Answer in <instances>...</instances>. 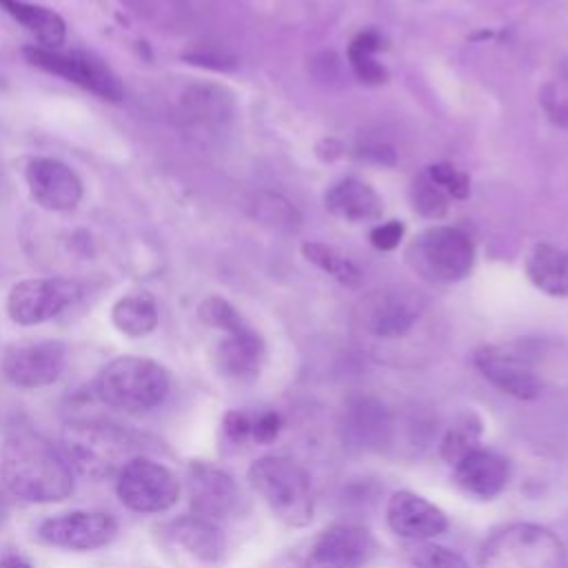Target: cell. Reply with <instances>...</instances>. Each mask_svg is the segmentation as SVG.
<instances>
[{
    "mask_svg": "<svg viewBox=\"0 0 568 568\" xmlns=\"http://www.w3.org/2000/svg\"><path fill=\"white\" fill-rule=\"evenodd\" d=\"M428 178L453 197H466L468 195V189H470L468 178L450 164H433L428 169Z\"/></svg>",
    "mask_w": 568,
    "mask_h": 568,
    "instance_id": "obj_34",
    "label": "cell"
},
{
    "mask_svg": "<svg viewBox=\"0 0 568 568\" xmlns=\"http://www.w3.org/2000/svg\"><path fill=\"white\" fill-rule=\"evenodd\" d=\"M0 9L20 22L44 49H58L67 38V24L53 9L24 0H0Z\"/></svg>",
    "mask_w": 568,
    "mask_h": 568,
    "instance_id": "obj_21",
    "label": "cell"
},
{
    "mask_svg": "<svg viewBox=\"0 0 568 568\" xmlns=\"http://www.w3.org/2000/svg\"><path fill=\"white\" fill-rule=\"evenodd\" d=\"M373 550L371 532L357 524H333L308 548L304 568H359Z\"/></svg>",
    "mask_w": 568,
    "mask_h": 568,
    "instance_id": "obj_12",
    "label": "cell"
},
{
    "mask_svg": "<svg viewBox=\"0 0 568 568\" xmlns=\"http://www.w3.org/2000/svg\"><path fill=\"white\" fill-rule=\"evenodd\" d=\"M255 215L262 220V224H268L271 229L293 233L300 229V213L297 209L282 195L275 193H262L255 204Z\"/></svg>",
    "mask_w": 568,
    "mask_h": 568,
    "instance_id": "obj_29",
    "label": "cell"
},
{
    "mask_svg": "<svg viewBox=\"0 0 568 568\" xmlns=\"http://www.w3.org/2000/svg\"><path fill=\"white\" fill-rule=\"evenodd\" d=\"M386 521L397 537L410 541L433 539L448 526L442 508L410 490H397L390 495L386 504Z\"/></svg>",
    "mask_w": 568,
    "mask_h": 568,
    "instance_id": "obj_15",
    "label": "cell"
},
{
    "mask_svg": "<svg viewBox=\"0 0 568 568\" xmlns=\"http://www.w3.org/2000/svg\"><path fill=\"white\" fill-rule=\"evenodd\" d=\"M24 58L29 64L64 78L84 91H91L93 95L118 102L124 95V87L120 78L98 58L80 53V51H58V49H44V47H24Z\"/></svg>",
    "mask_w": 568,
    "mask_h": 568,
    "instance_id": "obj_6",
    "label": "cell"
},
{
    "mask_svg": "<svg viewBox=\"0 0 568 568\" xmlns=\"http://www.w3.org/2000/svg\"><path fill=\"white\" fill-rule=\"evenodd\" d=\"M118 497L135 513H162L169 510L180 497V484L175 475L142 455L129 459L118 473Z\"/></svg>",
    "mask_w": 568,
    "mask_h": 568,
    "instance_id": "obj_7",
    "label": "cell"
},
{
    "mask_svg": "<svg viewBox=\"0 0 568 568\" xmlns=\"http://www.w3.org/2000/svg\"><path fill=\"white\" fill-rule=\"evenodd\" d=\"M473 362L477 371L499 390L517 397V399H535L541 390L539 377L535 371L517 355L495 348V346H484L475 351Z\"/></svg>",
    "mask_w": 568,
    "mask_h": 568,
    "instance_id": "obj_16",
    "label": "cell"
},
{
    "mask_svg": "<svg viewBox=\"0 0 568 568\" xmlns=\"http://www.w3.org/2000/svg\"><path fill=\"white\" fill-rule=\"evenodd\" d=\"M415 308L397 295H375L364 304V328L384 339H397L415 326Z\"/></svg>",
    "mask_w": 568,
    "mask_h": 568,
    "instance_id": "obj_20",
    "label": "cell"
},
{
    "mask_svg": "<svg viewBox=\"0 0 568 568\" xmlns=\"http://www.w3.org/2000/svg\"><path fill=\"white\" fill-rule=\"evenodd\" d=\"M67 364V348L58 339H42L11 346L2 357L7 379L22 388H38L55 382Z\"/></svg>",
    "mask_w": 568,
    "mask_h": 568,
    "instance_id": "obj_10",
    "label": "cell"
},
{
    "mask_svg": "<svg viewBox=\"0 0 568 568\" xmlns=\"http://www.w3.org/2000/svg\"><path fill=\"white\" fill-rule=\"evenodd\" d=\"M528 280L552 297L568 295V251L552 244H537L526 260Z\"/></svg>",
    "mask_w": 568,
    "mask_h": 568,
    "instance_id": "obj_22",
    "label": "cell"
},
{
    "mask_svg": "<svg viewBox=\"0 0 568 568\" xmlns=\"http://www.w3.org/2000/svg\"><path fill=\"white\" fill-rule=\"evenodd\" d=\"M479 435H481V419L475 413H462L446 430L442 444H439V455L446 464H457L464 455L475 450L479 446Z\"/></svg>",
    "mask_w": 568,
    "mask_h": 568,
    "instance_id": "obj_26",
    "label": "cell"
},
{
    "mask_svg": "<svg viewBox=\"0 0 568 568\" xmlns=\"http://www.w3.org/2000/svg\"><path fill=\"white\" fill-rule=\"evenodd\" d=\"M184 60L215 71H231L237 67V58L215 44H197L184 53Z\"/></svg>",
    "mask_w": 568,
    "mask_h": 568,
    "instance_id": "obj_33",
    "label": "cell"
},
{
    "mask_svg": "<svg viewBox=\"0 0 568 568\" xmlns=\"http://www.w3.org/2000/svg\"><path fill=\"white\" fill-rule=\"evenodd\" d=\"M379 49V38L373 31L359 33L348 47V64L355 75L366 84H382L388 78V71L373 58Z\"/></svg>",
    "mask_w": 568,
    "mask_h": 568,
    "instance_id": "obj_28",
    "label": "cell"
},
{
    "mask_svg": "<svg viewBox=\"0 0 568 568\" xmlns=\"http://www.w3.org/2000/svg\"><path fill=\"white\" fill-rule=\"evenodd\" d=\"M282 428V419L275 410H264L257 417H253V428H251V437L257 444H271Z\"/></svg>",
    "mask_w": 568,
    "mask_h": 568,
    "instance_id": "obj_36",
    "label": "cell"
},
{
    "mask_svg": "<svg viewBox=\"0 0 568 568\" xmlns=\"http://www.w3.org/2000/svg\"><path fill=\"white\" fill-rule=\"evenodd\" d=\"M138 448L131 433L102 422H75L62 433V455L69 466L91 479H104L133 459Z\"/></svg>",
    "mask_w": 568,
    "mask_h": 568,
    "instance_id": "obj_2",
    "label": "cell"
},
{
    "mask_svg": "<svg viewBox=\"0 0 568 568\" xmlns=\"http://www.w3.org/2000/svg\"><path fill=\"white\" fill-rule=\"evenodd\" d=\"M0 479L20 499L49 504L73 493V477L64 455L42 435L20 428L0 446Z\"/></svg>",
    "mask_w": 568,
    "mask_h": 568,
    "instance_id": "obj_1",
    "label": "cell"
},
{
    "mask_svg": "<svg viewBox=\"0 0 568 568\" xmlns=\"http://www.w3.org/2000/svg\"><path fill=\"white\" fill-rule=\"evenodd\" d=\"M215 362L226 377L253 379L264 362V342L248 324H244L242 328L226 333L217 344Z\"/></svg>",
    "mask_w": 568,
    "mask_h": 568,
    "instance_id": "obj_18",
    "label": "cell"
},
{
    "mask_svg": "<svg viewBox=\"0 0 568 568\" xmlns=\"http://www.w3.org/2000/svg\"><path fill=\"white\" fill-rule=\"evenodd\" d=\"M31 197L49 211H73L82 200V182L71 166L55 158H33L27 164Z\"/></svg>",
    "mask_w": 568,
    "mask_h": 568,
    "instance_id": "obj_13",
    "label": "cell"
},
{
    "mask_svg": "<svg viewBox=\"0 0 568 568\" xmlns=\"http://www.w3.org/2000/svg\"><path fill=\"white\" fill-rule=\"evenodd\" d=\"M197 315L200 320L206 324V326H213V328H220L224 333H233L237 328H242L246 322L240 317V313L235 311V306L231 302H226L224 297H217V295H211L206 297L200 308H197Z\"/></svg>",
    "mask_w": 568,
    "mask_h": 568,
    "instance_id": "obj_30",
    "label": "cell"
},
{
    "mask_svg": "<svg viewBox=\"0 0 568 568\" xmlns=\"http://www.w3.org/2000/svg\"><path fill=\"white\" fill-rule=\"evenodd\" d=\"M479 568H566V550L544 526L508 524L484 541Z\"/></svg>",
    "mask_w": 568,
    "mask_h": 568,
    "instance_id": "obj_4",
    "label": "cell"
},
{
    "mask_svg": "<svg viewBox=\"0 0 568 568\" xmlns=\"http://www.w3.org/2000/svg\"><path fill=\"white\" fill-rule=\"evenodd\" d=\"M402 235H404V224L397 220H390L371 231V244L379 251H390L399 244Z\"/></svg>",
    "mask_w": 568,
    "mask_h": 568,
    "instance_id": "obj_37",
    "label": "cell"
},
{
    "mask_svg": "<svg viewBox=\"0 0 568 568\" xmlns=\"http://www.w3.org/2000/svg\"><path fill=\"white\" fill-rule=\"evenodd\" d=\"M0 568H31V564L18 555H9L0 561Z\"/></svg>",
    "mask_w": 568,
    "mask_h": 568,
    "instance_id": "obj_38",
    "label": "cell"
},
{
    "mask_svg": "<svg viewBox=\"0 0 568 568\" xmlns=\"http://www.w3.org/2000/svg\"><path fill=\"white\" fill-rule=\"evenodd\" d=\"M115 328L129 337H144L158 326V306L146 293H129L111 308Z\"/></svg>",
    "mask_w": 568,
    "mask_h": 568,
    "instance_id": "obj_25",
    "label": "cell"
},
{
    "mask_svg": "<svg viewBox=\"0 0 568 568\" xmlns=\"http://www.w3.org/2000/svg\"><path fill=\"white\" fill-rule=\"evenodd\" d=\"M82 295V284L69 277H33L18 282L7 297V313L16 324L47 322Z\"/></svg>",
    "mask_w": 568,
    "mask_h": 568,
    "instance_id": "obj_8",
    "label": "cell"
},
{
    "mask_svg": "<svg viewBox=\"0 0 568 568\" xmlns=\"http://www.w3.org/2000/svg\"><path fill=\"white\" fill-rule=\"evenodd\" d=\"M453 479L455 484L470 497L477 499H493L497 497L506 484H508V464L501 455L486 450V448H475L468 455H464L455 466H453Z\"/></svg>",
    "mask_w": 568,
    "mask_h": 568,
    "instance_id": "obj_17",
    "label": "cell"
},
{
    "mask_svg": "<svg viewBox=\"0 0 568 568\" xmlns=\"http://www.w3.org/2000/svg\"><path fill=\"white\" fill-rule=\"evenodd\" d=\"M302 253L308 262L320 266L324 273H328L331 277H335L344 286H359L362 284V271L348 257L337 253L335 248H331L326 244H320V242H306V244H302Z\"/></svg>",
    "mask_w": 568,
    "mask_h": 568,
    "instance_id": "obj_27",
    "label": "cell"
},
{
    "mask_svg": "<svg viewBox=\"0 0 568 568\" xmlns=\"http://www.w3.org/2000/svg\"><path fill=\"white\" fill-rule=\"evenodd\" d=\"M182 111L191 122L220 124L233 113V95L215 84H195L184 93Z\"/></svg>",
    "mask_w": 568,
    "mask_h": 568,
    "instance_id": "obj_24",
    "label": "cell"
},
{
    "mask_svg": "<svg viewBox=\"0 0 568 568\" xmlns=\"http://www.w3.org/2000/svg\"><path fill=\"white\" fill-rule=\"evenodd\" d=\"M251 428H253V417L244 410H229L222 419V430L226 439H231L233 444L246 442L251 437Z\"/></svg>",
    "mask_w": 568,
    "mask_h": 568,
    "instance_id": "obj_35",
    "label": "cell"
},
{
    "mask_svg": "<svg viewBox=\"0 0 568 568\" xmlns=\"http://www.w3.org/2000/svg\"><path fill=\"white\" fill-rule=\"evenodd\" d=\"M118 532V524L102 510H73L49 517L38 526V537L67 550H93L106 546Z\"/></svg>",
    "mask_w": 568,
    "mask_h": 568,
    "instance_id": "obj_9",
    "label": "cell"
},
{
    "mask_svg": "<svg viewBox=\"0 0 568 568\" xmlns=\"http://www.w3.org/2000/svg\"><path fill=\"white\" fill-rule=\"evenodd\" d=\"M4 515H7V501H4V495L0 490V524L4 521Z\"/></svg>",
    "mask_w": 568,
    "mask_h": 568,
    "instance_id": "obj_39",
    "label": "cell"
},
{
    "mask_svg": "<svg viewBox=\"0 0 568 568\" xmlns=\"http://www.w3.org/2000/svg\"><path fill=\"white\" fill-rule=\"evenodd\" d=\"M324 200L331 213L351 222H373L382 215L379 195L366 182L355 178H346L333 184Z\"/></svg>",
    "mask_w": 568,
    "mask_h": 568,
    "instance_id": "obj_19",
    "label": "cell"
},
{
    "mask_svg": "<svg viewBox=\"0 0 568 568\" xmlns=\"http://www.w3.org/2000/svg\"><path fill=\"white\" fill-rule=\"evenodd\" d=\"M173 539L193 557L202 561H217L224 555V535L215 521L197 515H186L173 521Z\"/></svg>",
    "mask_w": 568,
    "mask_h": 568,
    "instance_id": "obj_23",
    "label": "cell"
},
{
    "mask_svg": "<svg viewBox=\"0 0 568 568\" xmlns=\"http://www.w3.org/2000/svg\"><path fill=\"white\" fill-rule=\"evenodd\" d=\"M169 393L166 371L146 357H118L98 377V395L104 404L140 413L158 406Z\"/></svg>",
    "mask_w": 568,
    "mask_h": 568,
    "instance_id": "obj_5",
    "label": "cell"
},
{
    "mask_svg": "<svg viewBox=\"0 0 568 568\" xmlns=\"http://www.w3.org/2000/svg\"><path fill=\"white\" fill-rule=\"evenodd\" d=\"M248 481L286 526L302 528L313 519V493L306 470L282 455H266L251 464Z\"/></svg>",
    "mask_w": 568,
    "mask_h": 568,
    "instance_id": "obj_3",
    "label": "cell"
},
{
    "mask_svg": "<svg viewBox=\"0 0 568 568\" xmlns=\"http://www.w3.org/2000/svg\"><path fill=\"white\" fill-rule=\"evenodd\" d=\"M186 481L193 515L217 524L233 513L237 504V486L229 473L206 462H193Z\"/></svg>",
    "mask_w": 568,
    "mask_h": 568,
    "instance_id": "obj_14",
    "label": "cell"
},
{
    "mask_svg": "<svg viewBox=\"0 0 568 568\" xmlns=\"http://www.w3.org/2000/svg\"><path fill=\"white\" fill-rule=\"evenodd\" d=\"M410 564L415 568H468L464 557L446 546L419 541L410 550Z\"/></svg>",
    "mask_w": 568,
    "mask_h": 568,
    "instance_id": "obj_32",
    "label": "cell"
},
{
    "mask_svg": "<svg viewBox=\"0 0 568 568\" xmlns=\"http://www.w3.org/2000/svg\"><path fill=\"white\" fill-rule=\"evenodd\" d=\"M413 206H415V211H419L424 217L439 220V217H444L446 211H448V200H446L444 191L426 175V178H419V180L413 184Z\"/></svg>",
    "mask_w": 568,
    "mask_h": 568,
    "instance_id": "obj_31",
    "label": "cell"
},
{
    "mask_svg": "<svg viewBox=\"0 0 568 568\" xmlns=\"http://www.w3.org/2000/svg\"><path fill=\"white\" fill-rule=\"evenodd\" d=\"M417 253L426 271L444 282H455L473 268V242L453 226L428 229L417 240Z\"/></svg>",
    "mask_w": 568,
    "mask_h": 568,
    "instance_id": "obj_11",
    "label": "cell"
}]
</instances>
